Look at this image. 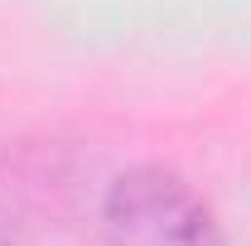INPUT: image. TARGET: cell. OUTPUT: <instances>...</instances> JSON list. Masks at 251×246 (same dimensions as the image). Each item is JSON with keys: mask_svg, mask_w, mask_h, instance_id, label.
<instances>
[{"mask_svg": "<svg viewBox=\"0 0 251 246\" xmlns=\"http://www.w3.org/2000/svg\"><path fill=\"white\" fill-rule=\"evenodd\" d=\"M101 246H227L213 208L164 164H135L111 179Z\"/></svg>", "mask_w": 251, "mask_h": 246, "instance_id": "6da1fadb", "label": "cell"}, {"mask_svg": "<svg viewBox=\"0 0 251 246\" xmlns=\"http://www.w3.org/2000/svg\"><path fill=\"white\" fill-rule=\"evenodd\" d=\"M0 246H10V237H0Z\"/></svg>", "mask_w": 251, "mask_h": 246, "instance_id": "7a4b0ae2", "label": "cell"}]
</instances>
